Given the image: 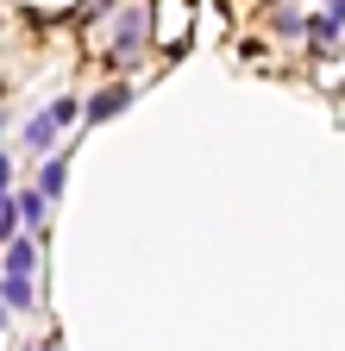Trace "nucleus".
Returning <instances> with one entry per match:
<instances>
[{"label":"nucleus","mask_w":345,"mask_h":351,"mask_svg":"<svg viewBox=\"0 0 345 351\" xmlns=\"http://www.w3.org/2000/svg\"><path fill=\"white\" fill-rule=\"evenodd\" d=\"M32 263H38V239L32 232H13L7 239V276H0V289H7V314H25V307H32Z\"/></svg>","instance_id":"f257e3e1"},{"label":"nucleus","mask_w":345,"mask_h":351,"mask_svg":"<svg viewBox=\"0 0 345 351\" xmlns=\"http://www.w3.org/2000/svg\"><path fill=\"white\" fill-rule=\"evenodd\" d=\"M69 119H75V95H57V101H51L45 113H32V119H25V132H19V145H25L32 157H45V151L57 145V132H63Z\"/></svg>","instance_id":"f03ea898"},{"label":"nucleus","mask_w":345,"mask_h":351,"mask_svg":"<svg viewBox=\"0 0 345 351\" xmlns=\"http://www.w3.org/2000/svg\"><path fill=\"white\" fill-rule=\"evenodd\" d=\"M145 32H151L145 7H132V13H119V25H113V57H139V51H145Z\"/></svg>","instance_id":"7ed1b4c3"},{"label":"nucleus","mask_w":345,"mask_h":351,"mask_svg":"<svg viewBox=\"0 0 345 351\" xmlns=\"http://www.w3.org/2000/svg\"><path fill=\"white\" fill-rule=\"evenodd\" d=\"M126 101H132V88H126V82H107V88H101V95L88 101V119H113V113H119Z\"/></svg>","instance_id":"20e7f679"},{"label":"nucleus","mask_w":345,"mask_h":351,"mask_svg":"<svg viewBox=\"0 0 345 351\" xmlns=\"http://www.w3.org/2000/svg\"><path fill=\"white\" fill-rule=\"evenodd\" d=\"M63 182H69V157H45V176H38V189H45V195H63Z\"/></svg>","instance_id":"39448f33"},{"label":"nucleus","mask_w":345,"mask_h":351,"mask_svg":"<svg viewBox=\"0 0 345 351\" xmlns=\"http://www.w3.org/2000/svg\"><path fill=\"white\" fill-rule=\"evenodd\" d=\"M308 38H314V51H333V44H339V19H333V13L308 19Z\"/></svg>","instance_id":"423d86ee"},{"label":"nucleus","mask_w":345,"mask_h":351,"mask_svg":"<svg viewBox=\"0 0 345 351\" xmlns=\"http://www.w3.org/2000/svg\"><path fill=\"white\" fill-rule=\"evenodd\" d=\"M45 201H51L45 189H25V195H19V213H25V232L38 226V219H45Z\"/></svg>","instance_id":"0eeeda50"},{"label":"nucleus","mask_w":345,"mask_h":351,"mask_svg":"<svg viewBox=\"0 0 345 351\" xmlns=\"http://www.w3.org/2000/svg\"><path fill=\"white\" fill-rule=\"evenodd\" d=\"M276 32H289V38H295V32H308V19H301L295 7H276Z\"/></svg>","instance_id":"6e6552de"},{"label":"nucleus","mask_w":345,"mask_h":351,"mask_svg":"<svg viewBox=\"0 0 345 351\" xmlns=\"http://www.w3.org/2000/svg\"><path fill=\"white\" fill-rule=\"evenodd\" d=\"M326 13H333V19H339V25H345V0H326Z\"/></svg>","instance_id":"1a4fd4ad"},{"label":"nucleus","mask_w":345,"mask_h":351,"mask_svg":"<svg viewBox=\"0 0 345 351\" xmlns=\"http://www.w3.org/2000/svg\"><path fill=\"white\" fill-rule=\"evenodd\" d=\"M38 351H63V339H45V345H38Z\"/></svg>","instance_id":"9d476101"}]
</instances>
